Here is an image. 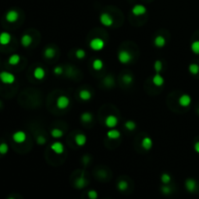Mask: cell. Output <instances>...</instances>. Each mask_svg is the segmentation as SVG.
<instances>
[{
    "mask_svg": "<svg viewBox=\"0 0 199 199\" xmlns=\"http://www.w3.org/2000/svg\"><path fill=\"white\" fill-rule=\"evenodd\" d=\"M0 81L5 84V85H12L16 81V77L11 72L2 71L0 72Z\"/></svg>",
    "mask_w": 199,
    "mask_h": 199,
    "instance_id": "1",
    "label": "cell"
},
{
    "mask_svg": "<svg viewBox=\"0 0 199 199\" xmlns=\"http://www.w3.org/2000/svg\"><path fill=\"white\" fill-rule=\"evenodd\" d=\"M118 59L122 64H128L132 60V55L126 50H122L118 54Z\"/></svg>",
    "mask_w": 199,
    "mask_h": 199,
    "instance_id": "2",
    "label": "cell"
},
{
    "mask_svg": "<svg viewBox=\"0 0 199 199\" xmlns=\"http://www.w3.org/2000/svg\"><path fill=\"white\" fill-rule=\"evenodd\" d=\"M90 47L93 51H101L105 47V42L101 38H93L90 42Z\"/></svg>",
    "mask_w": 199,
    "mask_h": 199,
    "instance_id": "3",
    "label": "cell"
},
{
    "mask_svg": "<svg viewBox=\"0 0 199 199\" xmlns=\"http://www.w3.org/2000/svg\"><path fill=\"white\" fill-rule=\"evenodd\" d=\"M99 20H100V23L104 25V27H112L114 24V19L113 17L110 14L108 13H102L100 15V17H99Z\"/></svg>",
    "mask_w": 199,
    "mask_h": 199,
    "instance_id": "4",
    "label": "cell"
},
{
    "mask_svg": "<svg viewBox=\"0 0 199 199\" xmlns=\"http://www.w3.org/2000/svg\"><path fill=\"white\" fill-rule=\"evenodd\" d=\"M70 104V99L66 95H60L56 99V107L59 109L64 110L66 109Z\"/></svg>",
    "mask_w": 199,
    "mask_h": 199,
    "instance_id": "5",
    "label": "cell"
},
{
    "mask_svg": "<svg viewBox=\"0 0 199 199\" xmlns=\"http://www.w3.org/2000/svg\"><path fill=\"white\" fill-rule=\"evenodd\" d=\"M27 133L23 130H19V131H16L13 135H12V138L14 140V142L18 143V144H22L23 142H25L27 140Z\"/></svg>",
    "mask_w": 199,
    "mask_h": 199,
    "instance_id": "6",
    "label": "cell"
},
{
    "mask_svg": "<svg viewBox=\"0 0 199 199\" xmlns=\"http://www.w3.org/2000/svg\"><path fill=\"white\" fill-rule=\"evenodd\" d=\"M51 150L56 155H62L64 153L65 148H64L63 143L59 142V141H55V142H54L51 145Z\"/></svg>",
    "mask_w": 199,
    "mask_h": 199,
    "instance_id": "7",
    "label": "cell"
},
{
    "mask_svg": "<svg viewBox=\"0 0 199 199\" xmlns=\"http://www.w3.org/2000/svg\"><path fill=\"white\" fill-rule=\"evenodd\" d=\"M20 18V15L18 13V11L16 10H9V11L6 13V16H5V19L8 23H16Z\"/></svg>",
    "mask_w": 199,
    "mask_h": 199,
    "instance_id": "8",
    "label": "cell"
},
{
    "mask_svg": "<svg viewBox=\"0 0 199 199\" xmlns=\"http://www.w3.org/2000/svg\"><path fill=\"white\" fill-rule=\"evenodd\" d=\"M118 123H119V119L114 115H109L105 119V125L109 128H114L115 126H117Z\"/></svg>",
    "mask_w": 199,
    "mask_h": 199,
    "instance_id": "9",
    "label": "cell"
},
{
    "mask_svg": "<svg viewBox=\"0 0 199 199\" xmlns=\"http://www.w3.org/2000/svg\"><path fill=\"white\" fill-rule=\"evenodd\" d=\"M146 12H147V8L142 4H136L131 10V13L134 16H136V17H138V16H143L146 14Z\"/></svg>",
    "mask_w": 199,
    "mask_h": 199,
    "instance_id": "10",
    "label": "cell"
},
{
    "mask_svg": "<svg viewBox=\"0 0 199 199\" xmlns=\"http://www.w3.org/2000/svg\"><path fill=\"white\" fill-rule=\"evenodd\" d=\"M185 187L188 192H194L197 187V182L194 179H187L185 182Z\"/></svg>",
    "mask_w": 199,
    "mask_h": 199,
    "instance_id": "11",
    "label": "cell"
},
{
    "mask_svg": "<svg viewBox=\"0 0 199 199\" xmlns=\"http://www.w3.org/2000/svg\"><path fill=\"white\" fill-rule=\"evenodd\" d=\"M191 103V97L188 94H182L179 98V104L182 107H188Z\"/></svg>",
    "mask_w": 199,
    "mask_h": 199,
    "instance_id": "12",
    "label": "cell"
},
{
    "mask_svg": "<svg viewBox=\"0 0 199 199\" xmlns=\"http://www.w3.org/2000/svg\"><path fill=\"white\" fill-rule=\"evenodd\" d=\"M153 140H151V137L147 136V137L143 138L142 141H141V146L145 151H150L151 148H153Z\"/></svg>",
    "mask_w": 199,
    "mask_h": 199,
    "instance_id": "13",
    "label": "cell"
},
{
    "mask_svg": "<svg viewBox=\"0 0 199 199\" xmlns=\"http://www.w3.org/2000/svg\"><path fill=\"white\" fill-rule=\"evenodd\" d=\"M11 40H12V36L9 32L4 31V32L0 33V44L1 45H8L11 42Z\"/></svg>",
    "mask_w": 199,
    "mask_h": 199,
    "instance_id": "14",
    "label": "cell"
},
{
    "mask_svg": "<svg viewBox=\"0 0 199 199\" xmlns=\"http://www.w3.org/2000/svg\"><path fill=\"white\" fill-rule=\"evenodd\" d=\"M33 76L36 80H43L46 76V72L44 70V68L42 67H36L33 71Z\"/></svg>",
    "mask_w": 199,
    "mask_h": 199,
    "instance_id": "15",
    "label": "cell"
},
{
    "mask_svg": "<svg viewBox=\"0 0 199 199\" xmlns=\"http://www.w3.org/2000/svg\"><path fill=\"white\" fill-rule=\"evenodd\" d=\"M164 78L163 76L160 75V73H156V74L153 77V84L155 87H162L164 85Z\"/></svg>",
    "mask_w": 199,
    "mask_h": 199,
    "instance_id": "16",
    "label": "cell"
},
{
    "mask_svg": "<svg viewBox=\"0 0 199 199\" xmlns=\"http://www.w3.org/2000/svg\"><path fill=\"white\" fill-rule=\"evenodd\" d=\"M20 44H22L23 47H24V48H27V47H29L31 44H32V37L29 35V34H23L22 36V38H20Z\"/></svg>",
    "mask_w": 199,
    "mask_h": 199,
    "instance_id": "17",
    "label": "cell"
},
{
    "mask_svg": "<svg viewBox=\"0 0 199 199\" xmlns=\"http://www.w3.org/2000/svg\"><path fill=\"white\" fill-rule=\"evenodd\" d=\"M166 42L167 41L165 37H163V36H161V35H158L154 40V44L156 48H163L166 45Z\"/></svg>",
    "mask_w": 199,
    "mask_h": 199,
    "instance_id": "18",
    "label": "cell"
},
{
    "mask_svg": "<svg viewBox=\"0 0 199 199\" xmlns=\"http://www.w3.org/2000/svg\"><path fill=\"white\" fill-rule=\"evenodd\" d=\"M75 142L79 147H83L85 146L87 143V136L83 133H79L75 136Z\"/></svg>",
    "mask_w": 199,
    "mask_h": 199,
    "instance_id": "19",
    "label": "cell"
},
{
    "mask_svg": "<svg viewBox=\"0 0 199 199\" xmlns=\"http://www.w3.org/2000/svg\"><path fill=\"white\" fill-rule=\"evenodd\" d=\"M120 131L118 129H114L112 128L111 130H109L107 132V137L110 139V140H117L120 137Z\"/></svg>",
    "mask_w": 199,
    "mask_h": 199,
    "instance_id": "20",
    "label": "cell"
},
{
    "mask_svg": "<svg viewBox=\"0 0 199 199\" xmlns=\"http://www.w3.org/2000/svg\"><path fill=\"white\" fill-rule=\"evenodd\" d=\"M79 97L83 101H88L91 98V92L88 90H82L79 92Z\"/></svg>",
    "mask_w": 199,
    "mask_h": 199,
    "instance_id": "21",
    "label": "cell"
},
{
    "mask_svg": "<svg viewBox=\"0 0 199 199\" xmlns=\"http://www.w3.org/2000/svg\"><path fill=\"white\" fill-rule=\"evenodd\" d=\"M103 67H104V62H103L102 59H96L93 60V62H92V68L95 71H100Z\"/></svg>",
    "mask_w": 199,
    "mask_h": 199,
    "instance_id": "22",
    "label": "cell"
},
{
    "mask_svg": "<svg viewBox=\"0 0 199 199\" xmlns=\"http://www.w3.org/2000/svg\"><path fill=\"white\" fill-rule=\"evenodd\" d=\"M8 62H9V64H11V65H18L20 62V56L17 54L10 55V57L8 59Z\"/></svg>",
    "mask_w": 199,
    "mask_h": 199,
    "instance_id": "23",
    "label": "cell"
},
{
    "mask_svg": "<svg viewBox=\"0 0 199 199\" xmlns=\"http://www.w3.org/2000/svg\"><path fill=\"white\" fill-rule=\"evenodd\" d=\"M51 135L53 138H55V139H59L61 138L62 136H63V131H62L61 129L59 128H53L51 130Z\"/></svg>",
    "mask_w": 199,
    "mask_h": 199,
    "instance_id": "24",
    "label": "cell"
},
{
    "mask_svg": "<svg viewBox=\"0 0 199 199\" xmlns=\"http://www.w3.org/2000/svg\"><path fill=\"white\" fill-rule=\"evenodd\" d=\"M55 55V51L54 48H52V47H48V48H46L44 51V56L47 57V59H53Z\"/></svg>",
    "mask_w": 199,
    "mask_h": 199,
    "instance_id": "25",
    "label": "cell"
},
{
    "mask_svg": "<svg viewBox=\"0 0 199 199\" xmlns=\"http://www.w3.org/2000/svg\"><path fill=\"white\" fill-rule=\"evenodd\" d=\"M92 119H93L92 114L90 112H85L81 115V120L83 123H91Z\"/></svg>",
    "mask_w": 199,
    "mask_h": 199,
    "instance_id": "26",
    "label": "cell"
},
{
    "mask_svg": "<svg viewBox=\"0 0 199 199\" xmlns=\"http://www.w3.org/2000/svg\"><path fill=\"white\" fill-rule=\"evenodd\" d=\"M124 126L127 130H129V131H133V130H135V128L137 127V125H136V123L134 122V120L129 119V120H126V122H125Z\"/></svg>",
    "mask_w": 199,
    "mask_h": 199,
    "instance_id": "27",
    "label": "cell"
},
{
    "mask_svg": "<svg viewBox=\"0 0 199 199\" xmlns=\"http://www.w3.org/2000/svg\"><path fill=\"white\" fill-rule=\"evenodd\" d=\"M117 187H118V190L119 191H125L128 188V183L124 180H120V181H119Z\"/></svg>",
    "mask_w": 199,
    "mask_h": 199,
    "instance_id": "28",
    "label": "cell"
},
{
    "mask_svg": "<svg viewBox=\"0 0 199 199\" xmlns=\"http://www.w3.org/2000/svg\"><path fill=\"white\" fill-rule=\"evenodd\" d=\"M87 180L85 179L84 177H80L79 179H77V181H76V183H75V186H76V187H78V188H83V187H85L86 186H87Z\"/></svg>",
    "mask_w": 199,
    "mask_h": 199,
    "instance_id": "29",
    "label": "cell"
},
{
    "mask_svg": "<svg viewBox=\"0 0 199 199\" xmlns=\"http://www.w3.org/2000/svg\"><path fill=\"white\" fill-rule=\"evenodd\" d=\"M171 180H172V178L168 173H163V174H161V176H160V181H161L162 184H164V185L170 184Z\"/></svg>",
    "mask_w": 199,
    "mask_h": 199,
    "instance_id": "30",
    "label": "cell"
},
{
    "mask_svg": "<svg viewBox=\"0 0 199 199\" xmlns=\"http://www.w3.org/2000/svg\"><path fill=\"white\" fill-rule=\"evenodd\" d=\"M188 71H190V74L192 75H196L199 73V65L196 63H191L188 66Z\"/></svg>",
    "mask_w": 199,
    "mask_h": 199,
    "instance_id": "31",
    "label": "cell"
},
{
    "mask_svg": "<svg viewBox=\"0 0 199 199\" xmlns=\"http://www.w3.org/2000/svg\"><path fill=\"white\" fill-rule=\"evenodd\" d=\"M190 49L195 55H199V40H195V41L192 42Z\"/></svg>",
    "mask_w": 199,
    "mask_h": 199,
    "instance_id": "32",
    "label": "cell"
},
{
    "mask_svg": "<svg viewBox=\"0 0 199 199\" xmlns=\"http://www.w3.org/2000/svg\"><path fill=\"white\" fill-rule=\"evenodd\" d=\"M162 67H163V64H162L161 60H155L154 63V70L155 71V73H160L162 71Z\"/></svg>",
    "mask_w": 199,
    "mask_h": 199,
    "instance_id": "33",
    "label": "cell"
},
{
    "mask_svg": "<svg viewBox=\"0 0 199 199\" xmlns=\"http://www.w3.org/2000/svg\"><path fill=\"white\" fill-rule=\"evenodd\" d=\"M9 151V146L7 143H1L0 144V154L1 155H6Z\"/></svg>",
    "mask_w": 199,
    "mask_h": 199,
    "instance_id": "34",
    "label": "cell"
},
{
    "mask_svg": "<svg viewBox=\"0 0 199 199\" xmlns=\"http://www.w3.org/2000/svg\"><path fill=\"white\" fill-rule=\"evenodd\" d=\"M75 55H76V57H77V59H83L84 57L86 56V51H85V50H83V49H78V50L76 51Z\"/></svg>",
    "mask_w": 199,
    "mask_h": 199,
    "instance_id": "35",
    "label": "cell"
},
{
    "mask_svg": "<svg viewBox=\"0 0 199 199\" xmlns=\"http://www.w3.org/2000/svg\"><path fill=\"white\" fill-rule=\"evenodd\" d=\"M160 190H161L162 193H163V194L168 195V194H170V193L172 192V188H171L170 187H168L167 185H165V186H163V187H161Z\"/></svg>",
    "mask_w": 199,
    "mask_h": 199,
    "instance_id": "36",
    "label": "cell"
},
{
    "mask_svg": "<svg viewBox=\"0 0 199 199\" xmlns=\"http://www.w3.org/2000/svg\"><path fill=\"white\" fill-rule=\"evenodd\" d=\"M87 196H88V198H90V199H97L98 193L96 192V190H88V192H87Z\"/></svg>",
    "mask_w": 199,
    "mask_h": 199,
    "instance_id": "37",
    "label": "cell"
},
{
    "mask_svg": "<svg viewBox=\"0 0 199 199\" xmlns=\"http://www.w3.org/2000/svg\"><path fill=\"white\" fill-rule=\"evenodd\" d=\"M123 80L126 85H130V84H132V82H133V77L130 76V75H124Z\"/></svg>",
    "mask_w": 199,
    "mask_h": 199,
    "instance_id": "38",
    "label": "cell"
},
{
    "mask_svg": "<svg viewBox=\"0 0 199 199\" xmlns=\"http://www.w3.org/2000/svg\"><path fill=\"white\" fill-rule=\"evenodd\" d=\"M54 73L55 75H61L63 73V68L61 66H55L54 68Z\"/></svg>",
    "mask_w": 199,
    "mask_h": 199,
    "instance_id": "39",
    "label": "cell"
},
{
    "mask_svg": "<svg viewBox=\"0 0 199 199\" xmlns=\"http://www.w3.org/2000/svg\"><path fill=\"white\" fill-rule=\"evenodd\" d=\"M47 142V140H46V138H44L43 136H38L37 137V143L39 144V145H44L45 143Z\"/></svg>",
    "mask_w": 199,
    "mask_h": 199,
    "instance_id": "40",
    "label": "cell"
},
{
    "mask_svg": "<svg viewBox=\"0 0 199 199\" xmlns=\"http://www.w3.org/2000/svg\"><path fill=\"white\" fill-rule=\"evenodd\" d=\"M194 150H195L196 153L199 154V141H197V142L194 144Z\"/></svg>",
    "mask_w": 199,
    "mask_h": 199,
    "instance_id": "41",
    "label": "cell"
},
{
    "mask_svg": "<svg viewBox=\"0 0 199 199\" xmlns=\"http://www.w3.org/2000/svg\"><path fill=\"white\" fill-rule=\"evenodd\" d=\"M8 199H15L14 197H10V198H8Z\"/></svg>",
    "mask_w": 199,
    "mask_h": 199,
    "instance_id": "42",
    "label": "cell"
},
{
    "mask_svg": "<svg viewBox=\"0 0 199 199\" xmlns=\"http://www.w3.org/2000/svg\"><path fill=\"white\" fill-rule=\"evenodd\" d=\"M0 105H1V102H0Z\"/></svg>",
    "mask_w": 199,
    "mask_h": 199,
    "instance_id": "43",
    "label": "cell"
}]
</instances>
